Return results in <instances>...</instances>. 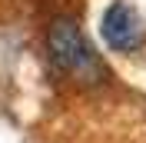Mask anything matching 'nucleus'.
Returning <instances> with one entry per match:
<instances>
[{"mask_svg": "<svg viewBox=\"0 0 146 143\" xmlns=\"http://www.w3.org/2000/svg\"><path fill=\"white\" fill-rule=\"evenodd\" d=\"M46 57L53 63V70L66 77L70 83L80 87H96L106 80V67H103L100 53L90 47V40L83 37L73 17H56L46 27Z\"/></svg>", "mask_w": 146, "mask_h": 143, "instance_id": "f257e3e1", "label": "nucleus"}, {"mask_svg": "<svg viewBox=\"0 0 146 143\" xmlns=\"http://www.w3.org/2000/svg\"><path fill=\"white\" fill-rule=\"evenodd\" d=\"M100 37L116 53H139L146 47V23L129 3L116 0V3H110L103 10V17H100Z\"/></svg>", "mask_w": 146, "mask_h": 143, "instance_id": "f03ea898", "label": "nucleus"}]
</instances>
